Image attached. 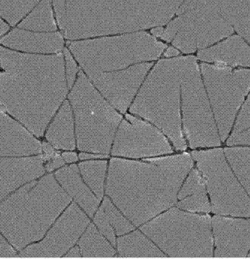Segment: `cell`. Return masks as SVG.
Masks as SVG:
<instances>
[{
    "instance_id": "6da1fadb",
    "label": "cell",
    "mask_w": 250,
    "mask_h": 259,
    "mask_svg": "<svg viewBox=\"0 0 250 259\" xmlns=\"http://www.w3.org/2000/svg\"><path fill=\"white\" fill-rule=\"evenodd\" d=\"M0 105L37 137L67 93L64 57L25 54L0 46Z\"/></svg>"
},
{
    "instance_id": "7a4b0ae2",
    "label": "cell",
    "mask_w": 250,
    "mask_h": 259,
    "mask_svg": "<svg viewBox=\"0 0 250 259\" xmlns=\"http://www.w3.org/2000/svg\"><path fill=\"white\" fill-rule=\"evenodd\" d=\"M149 160L113 158L110 162L106 194L136 227L177 203L179 189L193 167L189 153Z\"/></svg>"
},
{
    "instance_id": "3957f363",
    "label": "cell",
    "mask_w": 250,
    "mask_h": 259,
    "mask_svg": "<svg viewBox=\"0 0 250 259\" xmlns=\"http://www.w3.org/2000/svg\"><path fill=\"white\" fill-rule=\"evenodd\" d=\"M184 0H66L69 40L149 29L167 23Z\"/></svg>"
},
{
    "instance_id": "277c9868",
    "label": "cell",
    "mask_w": 250,
    "mask_h": 259,
    "mask_svg": "<svg viewBox=\"0 0 250 259\" xmlns=\"http://www.w3.org/2000/svg\"><path fill=\"white\" fill-rule=\"evenodd\" d=\"M70 201L52 174L31 181L0 203V232L20 251L42 239Z\"/></svg>"
},
{
    "instance_id": "5b68a950",
    "label": "cell",
    "mask_w": 250,
    "mask_h": 259,
    "mask_svg": "<svg viewBox=\"0 0 250 259\" xmlns=\"http://www.w3.org/2000/svg\"><path fill=\"white\" fill-rule=\"evenodd\" d=\"M186 58L159 61L130 109L132 114L155 124L181 151L186 150L180 116L181 86Z\"/></svg>"
},
{
    "instance_id": "8992f818",
    "label": "cell",
    "mask_w": 250,
    "mask_h": 259,
    "mask_svg": "<svg viewBox=\"0 0 250 259\" xmlns=\"http://www.w3.org/2000/svg\"><path fill=\"white\" fill-rule=\"evenodd\" d=\"M169 258H213L211 218L172 208L141 227Z\"/></svg>"
},
{
    "instance_id": "52a82bcc",
    "label": "cell",
    "mask_w": 250,
    "mask_h": 259,
    "mask_svg": "<svg viewBox=\"0 0 250 259\" xmlns=\"http://www.w3.org/2000/svg\"><path fill=\"white\" fill-rule=\"evenodd\" d=\"M74 56L89 76L156 59L166 45L146 32L72 42Z\"/></svg>"
},
{
    "instance_id": "ba28073f",
    "label": "cell",
    "mask_w": 250,
    "mask_h": 259,
    "mask_svg": "<svg viewBox=\"0 0 250 259\" xmlns=\"http://www.w3.org/2000/svg\"><path fill=\"white\" fill-rule=\"evenodd\" d=\"M69 99L75 113L79 150L108 155L122 116L95 90L83 72L79 73Z\"/></svg>"
},
{
    "instance_id": "9c48e42d",
    "label": "cell",
    "mask_w": 250,
    "mask_h": 259,
    "mask_svg": "<svg viewBox=\"0 0 250 259\" xmlns=\"http://www.w3.org/2000/svg\"><path fill=\"white\" fill-rule=\"evenodd\" d=\"M192 157L203 174L213 212L218 215L250 217V199L226 162L223 150L193 151Z\"/></svg>"
},
{
    "instance_id": "30bf717a",
    "label": "cell",
    "mask_w": 250,
    "mask_h": 259,
    "mask_svg": "<svg viewBox=\"0 0 250 259\" xmlns=\"http://www.w3.org/2000/svg\"><path fill=\"white\" fill-rule=\"evenodd\" d=\"M181 88L184 125L190 147L220 146L218 130L194 57L186 58Z\"/></svg>"
},
{
    "instance_id": "8fae6325",
    "label": "cell",
    "mask_w": 250,
    "mask_h": 259,
    "mask_svg": "<svg viewBox=\"0 0 250 259\" xmlns=\"http://www.w3.org/2000/svg\"><path fill=\"white\" fill-rule=\"evenodd\" d=\"M180 29L173 45L184 53H193L232 34L231 25L222 17L212 0L180 16Z\"/></svg>"
},
{
    "instance_id": "7c38bea8",
    "label": "cell",
    "mask_w": 250,
    "mask_h": 259,
    "mask_svg": "<svg viewBox=\"0 0 250 259\" xmlns=\"http://www.w3.org/2000/svg\"><path fill=\"white\" fill-rule=\"evenodd\" d=\"M89 224V219L76 203L67 207L45 238L26 246L18 258H59L78 242Z\"/></svg>"
},
{
    "instance_id": "4fadbf2b",
    "label": "cell",
    "mask_w": 250,
    "mask_h": 259,
    "mask_svg": "<svg viewBox=\"0 0 250 259\" xmlns=\"http://www.w3.org/2000/svg\"><path fill=\"white\" fill-rule=\"evenodd\" d=\"M202 70L220 137L225 141L246 94L236 82L231 69L204 64Z\"/></svg>"
},
{
    "instance_id": "5bb4252c",
    "label": "cell",
    "mask_w": 250,
    "mask_h": 259,
    "mask_svg": "<svg viewBox=\"0 0 250 259\" xmlns=\"http://www.w3.org/2000/svg\"><path fill=\"white\" fill-rule=\"evenodd\" d=\"M126 118L116 133L112 155L139 158L172 153L170 144L156 128L130 114Z\"/></svg>"
},
{
    "instance_id": "9a60e30c",
    "label": "cell",
    "mask_w": 250,
    "mask_h": 259,
    "mask_svg": "<svg viewBox=\"0 0 250 259\" xmlns=\"http://www.w3.org/2000/svg\"><path fill=\"white\" fill-rule=\"evenodd\" d=\"M151 67L152 64L143 63L122 71L89 77L103 97L115 108L125 113Z\"/></svg>"
},
{
    "instance_id": "2e32d148",
    "label": "cell",
    "mask_w": 250,
    "mask_h": 259,
    "mask_svg": "<svg viewBox=\"0 0 250 259\" xmlns=\"http://www.w3.org/2000/svg\"><path fill=\"white\" fill-rule=\"evenodd\" d=\"M215 258H246L250 250V219L215 216L211 220Z\"/></svg>"
},
{
    "instance_id": "e0dca14e",
    "label": "cell",
    "mask_w": 250,
    "mask_h": 259,
    "mask_svg": "<svg viewBox=\"0 0 250 259\" xmlns=\"http://www.w3.org/2000/svg\"><path fill=\"white\" fill-rule=\"evenodd\" d=\"M42 156L0 158V202L22 185L45 174Z\"/></svg>"
},
{
    "instance_id": "ac0fdd59",
    "label": "cell",
    "mask_w": 250,
    "mask_h": 259,
    "mask_svg": "<svg viewBox=\"0 0 250 259\" xmlns=\"http://www.w3.org/2000/svg\"><path fill=\"white\" fill-rule=\"evenodd\" d=\"M0 106V156H28L42 153V144Z\"/></svg>"
},
{
    "instance_id": "d6986e66",
    "label": "cell",
    "mask_w": 250,
    "mask_h": 259,
    "mask_svg": "<svg viewBox=\"0 0 250 259\" xmlns=\"http://www.w3.org/2000/svg\"><path fill=\"white\" fill-rule=\"evenodd\" d=\"M4 46L35 53H55L62 50L64 41L59 32H33L15 29L0 40Z\"/></svg>"
},
{
    "instance_id": "ffe728a7",
    "label": "cell",
    "mask_w": 250,
    "mask_h": 259,
    "mask_svg": "<svg viewBox=\"0 0 250 259\" xmlns=\"http://www.w3.org/2000/svg\"><path fill=\"white\" fill-rule=\"evenodd\" d=\"M55 178L70 198L75 199L90 218H93L98 208L100 199L82 180L78 166L72 164L59 168L55 172Z\"/></svg>"
},
{
    "instance_id": "44dd1931",
    "label": "cell",
    "mask_w": 250,
    "mask_h": 259,
    "mask_svg": "<svg viewBox=\"0 0 250 259\" xmlns=\"http://www.w3.org/2000/svg\"><path fill=\"white\" fill-rule=\"evenodd\" d=\"M198 56L201 60L210 62L250 66V47L237 36L211 48L201 50Z\"/></svg>"
},
{
    "instance_id": "7402d4cb",
    "label": "cell",
    "mask_w": 250,
    "mask_h": 259,
    "mask_svg": "<svg viewBox=\"0 0 250 259\" xmlns=\"http://www.w3.org/2000/svg\"><path fill=\"white\" fill-rule=\"evenodd\" d=\"M177 207L192 213H207L211 210L206 194L205 181L197 169H193L177 193Z\"/></svg>"
},
{
    "instance_id": "603a6c76",
    "label": "cell",
    "mask_w": 250,
    "mask_h": 259,
    "mask_svg": "<svg viewBox=\"0 0 250 259\" xmlns=\"http://www.w3.org/2000/svg\"><path fill=\"white\" fill-rule=\"evenodd\" d=\"M116 244L119 252L116 258H169L147 235L139 231L123 235Z\"/></svg>"
},
{
    "instance_id": "cb8c5ba5",
    "label": "cell",
    "mask_w": 250,
    "mask_h": 259,
    "mask_svg": "<svg viewBox=\"0 0 250 259\" xmlns=\"http://www.w3.org/2000/svg\"><path fill=\"white\" fill-rule=\"evenodd\" d=\"M46 138L54 148L74 150L76 147L72 108L65 101L47 130Z\"/></svg>"
},
{
    "instance_id": "d4e9b609",
    "label": "cell",
    "mask_w": 250,
    "mask_h": 259,
    "mask_svg": "<svg viewBox=\"0 0 250 259\" xmlns=\"http://www.w3.org/2000/svg\"><path fill=\"white\" fill-rule=\"evenodd\" d=\"M222 17L250 43V0H212Z\"/></svg>"
},
{
    "instance_id": "484cf974",
    "label": "cell",
    "mask_w": 250,
    "mask_h": 259,
    "mask_svg": "<svg viewBox=\"0 0 250 259\" xmlns=\"http://www.w3.org/2000/svg\"><path fill=\"white\" fill-rule=\"evenodd\" d=\"M83 258H116V252L110 242L103 238L94 224H90L79 241Z\"/></svg>"
},
{
    "instance_id": "4316f807",
    "label": "cell",
    "mask_w": 250,
    "mask_h": 259,
    "mask_svg": "<svg viewBox=\"0 0 250 259\" xmlns=\"http://www.w3.org/2000/svg\"><path fill=\"white\" fill-rule=\"evenodd\" d=\"M19 28L39 32H53L56 30L53 18L51 0H42L29 15L22 20Z\"/></svg>"
},
{
    "instance_id": "83f0119b",
    "label": "cell",
    "mask_w": 250,
    "mask_h": 259,
    "mask_svg": "<svg viewBox=\"0 0 250 259\" xmlns=\"http://www.w3.org/2000/svg\"><path fill=\"white\" fill-rule=\"evenodd\" d=\"M79 170L85 183L99 199L103 198L105 177H106L108 161H87L80 162Z\"/></svg>"
},
{
    "instance_id": "f1b7e54d",
    "label": "cell",
    "mask_w": 250,
    "mask_h": 259,
    "mask_svg": "<svg viewBox=\"0 0 250 259\" xmlns=\"http://www.w3.org/2000/svg\"><path fill=\"white\" fill-rule=\"evenodd\" d=\"M225 154L236 177L250 197V148H226Z\"/></svg>"
},
{
    "instance_id": "f546056e",
    "label": "cell",
    "mask_w": 250,
    "mask_h": 259,
    "mask_svg": "<svg viewBox=\"0 0 250 259\" xmlns=\"http://www.w3.org/2000/svg\"><path fill=\"white\" fill-rule=\"evenodd\" d=\"M42 0H0V16L15 26Z\"/></svg>"
},
{
    "instance_id": "4dcf8cb0",
    "label": "cell",
    "mask_w": 250,
    "mask_h": 259,
    "mask_svg": "<svg viewBox=\"0 0 250 259\" xmlns=\"http://www.w3.org/2000/svg\"><path fill=\"white\" fill-rule=\"evenodd\" d=\"M101 206L118 235H125L134 229V226L130 223V221L112 202L109 197L103 199Z\"/></svg>"
},
{
    "instance_id": "1f68e13d",
    "label": "cell",
    "mask_w": 250,
    "mask_h": 259,
    "mask_svg": "<svg viewBox=\"0 0 250 259\" xmlns=\"http://www.w3.org/2000/svg\"><path fill=\"white\" fill-rule=\"evenodd\" d=\"M94 224L96 226L99 232L108 239L113 246L116 245V235L113 226L110 224L109 219L105 213L104 210L101 207L96 211L95 216L94 218Z\"/></svg>"
},
{
    "instance_id": "d6a6232c",
    "label": "cell",
    "mask_w": 250,
    "mask_h": 259,
    "mask_svg": "<svg viewBox=\"0 0 250 259\" xmlns=\"http://www.w3.org/2000/svg\"><path fill=\"white\" fill-rule=\"evenodd\" d=\"M250 126V95L242 108L236 122L234 133H240Z\"/></svg>"
},
{
    "instance_id": "836d02e7",
    "label": "cell",
    "mask_w": 250,
    "mask_h": 259,
    "mask_svg": "<svg viewBox=\"0 0 250 259\" xmlns=\"http://www.w3.org/2000/svg\"><path fill=\"white\" fill-rule=\"evenodd\" d=\"M64 53L66 64V76H67V85H68L69 89H72L74 83H75V79H76L78 67H77L76 63H75L68 50H64Z\"/></svg>"
},
{
    "instance_id": "e575fe53",
    "label": "cell",
    "mask_w": 250,
    "mask_h": 259,
    "mask_svg": "<svg viewBox=\"0 0 250 259\" xmlns=\"http://www.w3.org/2000/svg\"><path fill=\"white\" fill-rule=\"evenodd\" d=\"M234 78L245 94L250 89V70H238L234 72Z\"/></svg>"
},
{
    "instance_id": "d590c367",
    "label": "cell",
    "mask_w": 250,
    "mask_h": 259,
    "mask_svg": "<svg viewBox=\"0 0 250 259\" xmlns=\"http://www.w3.org/2000/svg\"><path fill=\"white\" fill-rule=\"evenodd\" d=\"M56 19L59 27L63 31L66 26V4L65 0H53Z\"/></svg>"
},
{
    "instance_id": "8d00e7d4",
    "label": "cell",
    "mask_w": 250,
    "mask_h": 259,
    "mask_svg": "<svg viewBox=\"0 0 250 259\" xmlns=\"http://www.w3.org/2000/svg\"><path fill=\"white\" fill-rule=\"evenodd\" d=\"M229 146L250 145V128L247 131L233 133L228 140Z\"/></svg>"
},
{
    "instance_id": "74e56055",
    "label": "cell",
    "mask_w": 250,
    "mask_h": 259,
    "mask_svg": "<svg viewBox=\"0 0 250 259\" xmlns=\"http://www.w3.org/2000/svg\"><path fill=\"white\" fill-rule=\"evenodd\" d=\"M181 24H182V20L181 17H178L169 23L166 31L162 34V38L166 41L170 42L177 34V31L180 29Z\"/></svg>"
},
{
    "instance_id": "f35d334b",
    "label": "cell",
    "mask_w": 250,
    "mask_h": 259,
    "mask_svg": "<svg viewBox=\"0 0 250 259\" xmlns=\"http://www.w3.org/2000/svg\"><path fill=\"white\" fill-rule=\"evenodd\" d=\"M0 258H18L15 249L10 246L0 234Z\"/></svg>"
},
{
    "instance_id": "ab89813d",
    "label": "cell",
    "mask_w": 250,
    "mask_h": 259,
    "mask_svg": "<svg viewBox=\"0 0 250 259\" xmlns=\"http://www.w3.org/2000/svg\"><path fill=\"white\" fill-rule=\"evenodd\" d=\"M205 0H185L182 4L181 5L179 9H177V13L178 15H183L189 11L193 10L196 9L198 6L202 5Z\"/></svg>"
},
{
    "instance_id": "60d3db41",
    "label": "cell",
    "mask_w": 250,
    "mask_h": 259,
    "mask_svg": "<svg viewBox=\"0 0 250 259\" xmlns=\"http://www.w3.org/2000/svg\"><path fill=\"white\" fill-rule=\"evenodd\" d=\"M65 164L64 158H62V155L56 152L53 158L50 161H48L45 168L48 172H52L58 168H61Z\"/></svg>"
},
{
    "instance_id": "b9f144b4",
    "label": "cell",
    "mask_w": 250,
    "mask_h": 259,
    "mask_svg": "<svg viewBox=\"0 0 250 259\" xmlns=\"http://www.w3.org/2000/svg\"><path fill=\"white\" fill-rule=\"evenodd\" d=\"M42 149L44 153L43 156H42L44 161H50L56 153V152H55L53 146H52L50 143H42Z\"/></svg>"
},
{
    "instance_id": "7bdbcfd3",
    "label": "cell",
    "mask_w": 250,
    "mask_h": 259,
    "mask_svg": "<svg viewBox=\"0 0 250 259\" xmlns=\"http://www.w3.org/2000/svg\"><path fill=\"white\" fill-rule=\"evenodd\" d=\"M62 258H83L79 246L70 248Z\"/></svg>"
},
{
    "instance_id": "ee69618b",
    "label": "cell",
    "mask_w": 250,
    "mask_h": 259,
    "mask_svg": "<svg viewBox=\"0 0 250 259\" xmlns=\"http://www.w3.org/2000/svg\"><path fill=\"white\" fill-rule=\"evenodd\" d=\"M80 158L81 160H86V159H96V158H108V155H106V154H97V153H80Z\"/></svg>"
},
{
    "instance_id": "f6af8a7d",
    "label": "cell",
    "mask_w": 250,
    "mask_h": 259,
    "mask_svg": "<svg viewBox=\"0 0 250 259\" xmlns=\"http://www.w3.org/2000/svg\"><path fill=\"white\" fill-rule=\"evenodd\" d=\"M62 155L64 161L67 163L76 162L78 160V154L74 152H65Z\"/></svg>"
},
{
    "instance_id": "bcb514c9",
    "label": "cell",
    "mask_w": 250,
    "mask_h": 259,
    "mask_svg": "<svg viewBox=\"0 0 250 259\" xmlns=\"http://www.w3.org/2000/svg\"><path fill=\"white\" fill-rule=\"evenodd\" d=\"M9 26H8L7 23H5L1 17H0V37L3 36V34H6L9 31Z\"/></svg>"
},
{
    "instance_id": "7dc6e473",
    "label": "cell",
    "mask_w": 250,
    "mask_h": 259,
    "mask_svg": "<svg viewBox=\"0 0 250 259\" xmlns=\"http://www.w3.org/2000/svg\"><path fill=\"white\" fill-rule=\"evenodd\" d=\"M178 51L173 47L167 49L166 53H165V56L166 57H173V56H177L178 55Z\"/></svg>"
},
{
    "instance_id": "c3c4849f",
    "label": "cell",
    "mask_w": 250,
    "mask_h": 259,
    "mask_svg": "<svg viewBox=\"0 0 250 259\" xmlns=\"http://www.w3.org/2000/svg\"><path fill=\"white\" fill-rule=\"evenodd\" d=\"M152 34H153L154 36H156V37H160V36L163 34V29L162 27H160V26H157L155 29H152Z\"/></svg>"
},
{
    "instance_id": "681fc988",
    "label": "cell",
    "mask_w": 250,
    "mask_h": 259,
    "mask_svg": "<svg viewBox=\"0 0 250 259\" xmlns=\"http://www.w3.org/2000/svg\"><path fill=\"white\" fill-rule=\"evenodd\" d=\"M250 258V250H249V254H248L247 258Z\"/></svg>"
}]
</instances>
